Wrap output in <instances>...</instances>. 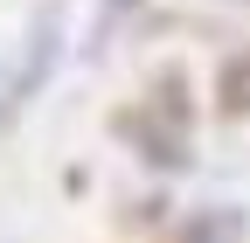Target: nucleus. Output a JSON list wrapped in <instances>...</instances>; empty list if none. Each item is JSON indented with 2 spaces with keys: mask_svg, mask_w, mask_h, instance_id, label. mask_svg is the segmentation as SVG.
Instances as JSON below:
<instances>
[{
  "mask_svg": "<svg viewBox=\"0 0 250 243\" xmlns=\"http://www.w3.org/2000/svg\"><path fill=\"white\" fill-rule=\"evenodd\" d=\"M223 104L229 111H250V56H236V63L223 70Z\"/></svg>",
  "mask_w": 250,
  "mask_h": 243,
  "instance_id": "f257e3e1",
  "label": "nucleus"
}]
</instances>
